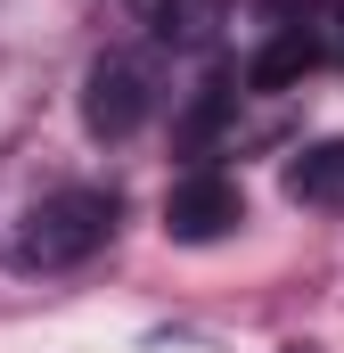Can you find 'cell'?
<instances>
[{
  "label": "cell",
  "instance_id": "5b68a950",
  "mask_svg": "<svg viewBox=\"0 0 344 353\" xmlns=\"http://www.w3.org/2000/svg\"><path fill=\"white\" fill-rule=\"evenodd\" d=\"M287 197L336 214V205H344V140H312V148H295V157H287Z\"/></svg>",
  "mask_w": 344,
  "mask_h": 353
},
{
  "label": "cell",
  "instance_id": "277c9868",
  "mask_svg": "<svg viewBox=\"0 0 344 353\" xmlns=\"http://www.w3.org/2000/svg\"><path fill=\"white\" fill-rule=\"evenodd\" d=\"M320 58H328V33H320L312 0H303V8H295V0H279V8H270V41L255 50L246 83H255V90H287V83H303Z\"/></svg>",
  "mask_w": 344,
  "mask_h": 353
},
{
  "label": "cell",
  "instance_id": "7a4b0ae2",
  "mask_svg": "<svg viewBox=\"0 0 344 353\" xmlns=\"http://www.w3.org/2000/svg\"><path fill=\"white\" fill-rule=\"evenodd\" d=\"M148 115H156V66H148V58H131V50L90 58V74H83V123H90V140H131Z\"/></svg>",
  "mask_w": 344,
  "mask_h": 353
},
{
  "label": "cell",
  "instance_id": "8992f818",
  "mask_svg": "<svg viewBox=\"0 0 344 353\" xmlns=\"http://www.w3.org/2000/svg\"><path fill=\"white\" fill-rule=\"evenodd\" d=\"M131 8L164 41H205V25H213V0H131Z\"/></svg>",
  "mask_w": 344,
  "mask_h": 353
},
{
  "label": "cell",
  "instance_id": "3957f363",
  "mask_svg": "<svg viewBox=\"0 0 344 353\" xmlns=\"http://www.w3.org/2000/svg\"><path fill=\"white\" fill-rule=\"evenodd\" d=\"M238 222H246V197H238V181H230V173L197 165V173L172 181V197H164V230L180 239V247H213V239H230Z\"/></svg>",
  "mask_w": 344,
  "mask_h": 353
},
{
  "label": "cell",
  "instance_id": "6da1fadb",
  "mask_svg": "<svg viewBox=\"0 0 344 353\" xmlns=\"http://www.w3.org/2000/svg\"><path fill=\"white\" fill-rule=\"evenodd\" d=\"M115 189H50L17 222V263L25 271H74L115 239Z\"/></svg>",
  "mask_w": 344,
  "mask_h": 353
}]
</instances>
